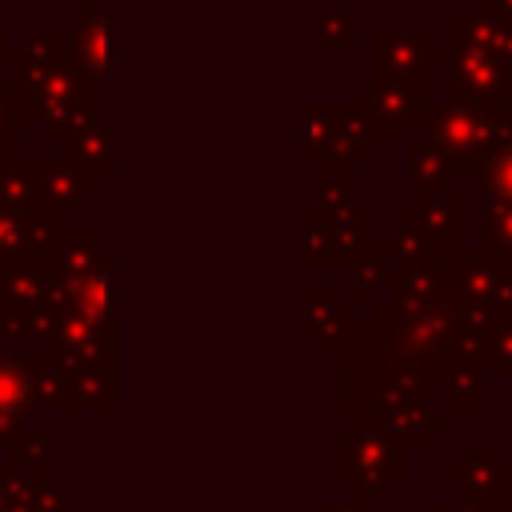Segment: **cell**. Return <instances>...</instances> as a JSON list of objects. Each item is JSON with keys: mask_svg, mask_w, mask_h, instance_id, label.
Segmentation results:
<instances>
[{"mask_svg": "<svg viewBox=\"0 0 512 512\" xmlns=\"http://www.w3.org/2000/svg\"><path fill=\"white\" fill-rule=\"evenodd\" d=\"M484 204H512V140L484 164Z\"/></svg>", "mask_w": 512, "mask_h": 512, "instance_id": "9", "label": "cell"}, {"mask_svg": "<svg viewBox=\"0 0 512 512\" xmlns=\"http://www.w3.org/2000/svg\"><path fill=\"white\" fill-rule=\"evenodd\" d=\"M344 476H352L372 500H384L392 484L408 480V448L396 436H344Z\"/></svg>", "mask_w": 512, "mask_h": 512, "instance_id": "2", "label": "cell"}, {"mask_svg": "<svg viewBox=\"0 0 512 512\" xmlns=\"http://www.w3.org/2000/svg\"><path fill=\"white\" fill-rule=\"evenodd\" d=\"M448 420H444V412H432L424 400L420 404H404V408H392L388 412V428H392V436L404 444V448H420L432 432H440Z\"/></svg>", "mask_w": 512, "mask_h": 512, "instance_id": "7", "label": "cell"}, {"mask_svg": "<svg viewBox=\"0 0 512 512\" xmlns=\"http://www.w3.org/2000/svg\"><path fill=\"white\" fill-rule=\"evenodd\" d=\"M428 512H432V508H428Z\"/></svg>", "mask_w": 512, "mask_h": 512, "instance_id": "16", "label": "cell"}, {"mask_svg": "<svg viewBox=\"0 0 512 512\" xmlns=\"http://www.w3.org/2000/svg\"><path fill=\"white\" fill-rule=\"evenodd\" d=\"M500 512H512V500H504V504H500Z\"/></svg>", "mask_w": 512, "mask_h": 512, "instance_id": "15", "label": "cell"}, {"mask_svg": "<svg viewBox=\"0 0 512 512\" xmlns=\"http://www.w3.org/2000/svg\"><path fill=\"white\" fill-rule=\"evenodd\" d=\"M436 272H440V284H444V296H448L452 308L456 304L488 308L492 296H496V284H500L504 264L496 256H488L484 248H460Z\"/></svg>", "mask_w": 512, "mask_h": 512, "instance_id": "3", "label": "cell"}, {"mask_svg": "<svg viewBox=\"0 0 512 512\" xmlns=\"http://www.w3.org/2000/svg\"><path fill=\"white\" fill-rule=\"evenodd\" d=\"M432 136L448 172H484V164L512 140V120L492 100L452 92L432 120Z\"/></svg>", "mask_w": 512, "mask_h": 512, "instance_id": "1", "label": "cell"}, {"mask_svg": "<svg viewBox=\"0 0 512 512\" xmlns=\"http://www.w3.org/2000/svg\"><path fill=\"white\" fill-rule=\"evenodd\" d=\"M480 248L500 264H512V204H484Z\"/></svg>", "mask_w": 512, "mask_h": 512, "instance_id": "8", "label": "cell"}, {"mask_svg": "<svg viewBox=\"0 0 512 512\" xmlns=\"http://www.w3.org/2000/svg\"><path fill=\"white\" fill-rule=\"evenodd\" d=\"M392 304L400 316H416V312H436V308H452L440 284V272L432 264H400L392 272Z\"/></svg>", "mask_w": 512, "mask_h": 512, "instance_id": "5", "label": "cell"}, {"mask_svg": "<svg viewBox=\"0 0 512 512\" xmlns=\"http://www.w3.org/2000/svg\"><path fill=\"white\" fill-rule=\"evenodd\" d=\"M432 512H500V508H492V504H480V500H472V496H464V500H456V504H428Z\"/></svg>", "mask_w": 512, "mask_h": 512, "instance_id": "13", "label": "cell"}, {"mask_svg": "<svg viewBox=\"0 0 512 512\" xmlns=\"http://www.w3.org/2000/svg\"><path fill=\"white\" fill-rule=\"evenodd\" d=\"M444 172H448V164H444L440 148H432V144H416L412 148V180H416V188L444 192Z\"/></svg>", "mask_w": 512, "mask_h": 512, "instance_id": "10", "label": "cell"}, {"mask_svg": "<svg viewBox=\"0 0 512 512\" xmlns=\"http://www.w3.org/2000/svg\"><path fill=\"white\" fill-rule=\"evenodd\" d=\"M504 500H512V464L504 468Z\"/></svg>", "mask_w": 512, "mask_h": 512, "instance_id": "14", "label": "cell"}, {"mask_svg": "<svg viewBox=\"0 0 512 512\" xmlns=\"http://www.w3.org/2000/svg\"><path fill=\"white\" fill-rule=\"evenodd\" d=\"M484 368L460 360H432V392L444 396L448 412H476L484 404Z\"/></svg>", "mask_w": 512, "mask_h": 512, "instance_id": "6", "label": "cell"}, {"mask_svg": "<svg viewBox=\"0 0 512 512\" xmlns=\"http://www.w3.org/2000/svg\"><path fill=\"white\" fill-rule=\"evenodd\" d=\"M488 372L512 376V320H496V332L488 340Z\"/></svg>", "mask_w": 512, "mask_h": 512, "instance_id": "11", "label": "cell"}, {"mask_svg": "<svg viewBox=\"0 0 512 512\" xmlns=\"http://www.w3.org/2000/svg\"><path fill=\"white\" fill-rule=\"evenodd\" d=\"M444 480L464 488V496H472L480 504H492V508L504 504V456H500V448H472V452H464L460 464L444 468Z\"/></svg>", "mask_w": 512, "mask_h": 512, "instance_id": "4", "label": "cell"}, {"mask_svg": "<svg viewBox=\"0 0 512 512\" xmlns=\"http://www.w3.org/2000/svg\"><path fill=\"white\" fill-rule=\"evenodd\" d=\"M380 284H384V256L368 252V264H360V276H356V296H372Z\"/></svg>", "mask_w": 512, "mask_h": 512, "instance_id": "12", "label": "cell"}]
</instances>
